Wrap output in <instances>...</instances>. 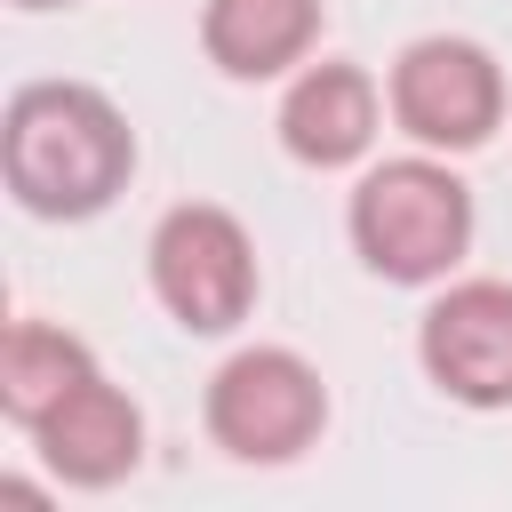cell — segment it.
<instances>
[{
    "instance_id": "6da1fadb",
    "label": "cell",
    "mask_w": 512,
    "mask_h": 512,
    "mask_svg": "<svg viewBox=\"0 0 512 512\" xmlns=\"http://www.w3.org/2000/svg\"><path fill=\"white\" fill-rule=\"evenodd\" d=\"M0 176L8 200L40 224L104 216L136 176V128L88 80H32L0 112Z\"/></svg>"
},
{
    "instance_id": "7a4b0ae2",
    "label": "cell",
    "mask_w": 512,
    "mask_h": 512,
    "mask_svg": "<svg viewBox=\"0 0 512 512\" xmlns=\"http://www.w3.org/2000/svg\"><path fill=\"white\" fill-rule=\"evenodd\" d=\"M352 248L376 280L392 288H432L464 264L472 248V184L432 160V152H408V160H384L352 184Z\"/></svg>"
},
{
    "instance_id": "3957f363",
    "label": "cell",
    "mask_w": 512,
    "mask_h": 512,
    "mask_svg": "<svg viewBox=\"0 0 512 512\" xmlns=\"http://www.w3.org/2000/svg\"><path fill=\"white\" fill-rule=\"evenodd\" d=\"M208 440L232 464H296L328 432V384L304 352L288 344H248L208 376Z\"/></svg>"
},
{
    "instance_id": "277c9868",
    "label": "cell",
    "mask_w": 512,
    "mask_h": 512,
    "mask_svg": "<svg viewBox=\"0 0 512 512\" xmlns=\"http://www.w3.org/2000/svg\"><path fill=\"white\" fill-rule=\"evenodd\" d=\"M152 296L160 312L184 328V336H232L248 312H256V240L232 208L216 200H184L152 224Z\"/></svg>"
},
{
    "instance_id": "5b68a950",
    "label": "cell",
    "mask_w": 512,
    "mask_h": 512,
    "mask_svg": "<svg viewBox=\"0 0 512 512\" xmlns=\"http://www.w3.org/2000/svg\"><path fill=\"white\" fill-rule=\"evenodd\" d=\"M384 104L424 152H480L504 128V64L464 32H432L392 56Z\"/></svg>"
},
{
    "instance_id": "8992f818",
    "label": "cell",
    "mask_w": 512,
    "mask_h": 512,
    "mask_svg": "<svg viewBox=\"0 0 512 512\" xmlns=\"http://www.w3.org/2000/svg\"><path fill=\"white\" fill-rule=\"evenodd\" d=\"M416 360L456 408H512V280H456L416 320Z\"/></svg>"
},
{
    "instance_id": "52a82bcc",
    "label": "cell",
    "mask_w": 512,
    "mask_h": 512,
    "mask_svg": "<svg viewBox=\"0 0 512 512\" xmlns=\"http://www.w3.org/2000/svg\"><path fill=\"white\" fill-rule=\"evenodd\" d=\"M32 448L64 488H112L144 464V408L120 384H104V368H96L80 392H64L32 424Z\"/></svg>"
},
{
    "instance_id": "ba28073f",
    "label": "cell",
    "mask_w": 512,
    "mask_h": 512,
    "mask_svg": "<svg viewBox=\"0 0 512 512\" xmlns=\"http://www.w3.org/2000/svg\"><path fill=\"white\" fill-rule=\"evenodd\" d=\"M376 120H384V88L360 64L328 56V64H304L280 96V152L304 168H352L376 144Z\"/></svg>"
},
{
    "instance_id": "9c48e42d",
    "label": "cell",
    "mask_w": 512,
    "mask_h": 512,
    "mask_svg": "<svg viewBox=\"0 0 512 512\" xmlns=\"http://www.w3.org/2000/svg\"><path fill=\"white\" fill-rule=\"evenodd\" d=\"M320 40V0H208L200 8V48L224 80H280L312 56Z\"/></svg>"
},
{
    "instance_id": "30bf717a",
    "label": "cell",
    "mask_w": 512,
    "mask_h": 512,
    "mask_svg": "<svg viewBox=\"0 0 512 512\" xmlns=\"http://www.w3.org/2000/svg\"><path fill=\"white\" fill-rule=\"evenodd\" d=\"M96 376V352L72 336V328H56V320H16L8 336H0V416L16 424V432H32L64 392H80Z\"/></svg>"
},
{
    "instance_id": "8fae6325",
    "label": "cell",
    "mask_w": 512,
    "mask_h": 512,
    "mask_svg": "<svg viewBox=\"0 0 512 512\" xmlns=\"http://www.w3.org/2000/svg\"><path fill=\"white\" fill-rule=\"evenodd\" d=\"M16 8H72V0H16Z\"/></svg>"
}]
</instances>
